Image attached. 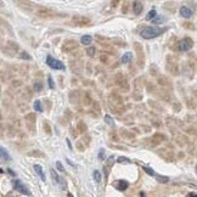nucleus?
I'll use <instances>...</instances> for the list:
<instances>
[{
	"mask_svg": "<svg viewBox=\"0 0 197 197\" xmlns=\"http://www.w3.org/2000/svg\"><path fill=\"white\" fill-rule=\"evenodd\" d=\"M108 106H109L111 111H113L117 114H120V113H123L125 111L123 99H122L120 95H118L116 93H112L108 96Z\"/></svg>",
	"mask_w": 197,
	"mask_h": 197,
	"instance_id": "f257e3e1",
	"label": "nucleus"
},
{
	"mask_svg": "<svg viewBox=\"0 0 197 197\" xmlns=\"http://www.w3.org/2000/svg\"><path fill=\"white\" fill-rule=\"evenodd\" d=\"M163 32H166V29H161V28H156V27H149L145 26L140 29V35L145 39H152L158 37L159 34H162Z\"/></svg>",
	"mask_w": 197,
	"mask_h": 197,
	"instance_id": "f03ea898",
	"label": "nucleus"
},
{
	"mask_svg": "<svg viewBox=\"0 0 197 197\" xmlns=\"http://www.w3.org/2000/svg\"><path fill=\"white\" fill-rule=\"evenodd\" d=\"M133 46H134V50H135V52H136L139 67H144V65H145V54H144V48H142V45H141L140 43L135 41V43L133 44Z\"/></svg>",
	"mask_w": 197,
	"mask_h": 197,
	"instance_id": "7ed1b4c3",
	"label": "nucleus"
},
{
	"mask_svg": "<svg viewBox=\"0 0 197 197\" xmlns=\"http://www.w3.org/2000/svg\"><path fill=\"white\" fill-rule=\"evenodd\" d=\"M166 66H167L168 72H170L172 74H174V76H178L179 74V63H178V61H177L175 57L168 56L167 57V65Z\"/></svg>",
	"mask_w": 197,
	"mask_h": 197,
	"instance_id": "20e7f679",
	"label": "nucleus"
},
{
	"mask_svg": "<svg viewBox=\"0 0 197 197\" xmlns=\"http://www.w3.org/2000/svg\"><path fill=\"white\" fill-rule=\"evenodd\" d=\"M78 46H79V45H78L77 40H74V39H66V40L63 41V44H62V51L70 54V52L77 50Z\"/></svg>",
	"mask_w": 197,
	"mask_h": 197,
	"instance_id": "39448f33",
	"label": "nucleus"
},
{
	"mask_svg": "<svg viewBox=\"0 0 197 197\" xmlns=\"http://www.w3.org/2000/svg\"><path fill=\"white\" fill-rule=\"evenodd\" d=\"M114 83L120 88V89H123L124 91H128L129 90V83H128V81H127V78L122 74V73H117L116 76H114Z\"/></svg>",
	"mask_w": 197,
	"mask_h": 197,
	"instance_id": "423d86ee",
	"label": "nucleus"
},
{
	"mask_svg": "<svg viewBox=\"0 0 197 197\" xmlns=\"http://www.w3.org/2000/svg\"><path fill=\"white\" fill-rule=\"evenodd\" d=\"M35 15L38 17H41V18H51V17H55L56 16V12L51 9H48V7H39L35 12Z\"/></svg>",
	"mask_w": 197,
	"mask_h": 197,
	"instance_id": "0eeeda50",
	"label": "nucleus"
},
{
	"mask_svg": "<svg viewBox=\"0 0 197 197\" xmlns=\"http://www.w3.org/2000/svg\"><path fill=\"white\" fill-rule=\"evenodd\" d=\"M46 63H48V66L51 67L52 70H60V71H63V70H65V65H63L60 60L54 59L52 56H48V57H46Z\"/></svg>",
	"mask_w": 197,
	"mask_h": 197,
	"instance_id": "6e6552de",
	"label": "nucleus"
},
{
	"mask_svg": "<svg viewBox=\"0 0 197 197\" xmlns=\"http://www.w3.org/2000/svg\"><path fill=\"white\" fill-rule=\"evenodd\" d=\"M72 21L76 26H89L91 23V20L87 16H82V15H76L72 17Z\"/></svg>",
	"mask_w": 197,
	"mask_h": 197,
	"instance_id": "1a4fd4ad",
	"label": "nucleus"
},
{
	"mask_svg": "<svg viewBox=\"0 0 197 197\" xmlns=\"http://www.w3.org/2000/svg\"><path fill=\"white\" fill-rule=\"evenodd\" d=\"M152 90L155 91V94H156L158 98L161 99V100H163V101H166V102H169V101L172 100L170 93H168L166 89H156V88L153 87Z\"/></svg>",
	"mask_w": 197,
	"mask_h": 197,
	"instance_id": "9d476101",
	"label": "nucleus"
},
{
	"mask_svg": "<svg viewBox=\"0 0 197 197\" xmlns=\"http://www.w3.org/2000/svg\"><path fill=\"white\" fill-rule=\"evenodd\" d=\"M194 45L192 39L190 38H184L181 41H179V50L180 51H189Z\"/></svg>",
	"mask_w": 197,
	"mask_h": 197,
	"instance_id": "9b49d317",
	"label": "nucleus"
},
{
	"mask_svg": "<svg viewBox=\"0 0 197 197\" xmlns=\"http://www.w3.org/2000/svg\"><path fill=\"white\" fill-rule=\"evenodd\" d=\"M13 188H15L16 191H18V192H21V194H23V195H27V196L30 195L28 188H27L26 185H23V183L20 181V180H15V181H13Z\"/></svg>",
	"mask_w": 197,
	"mask_h": 197,
	"instance_id": "f8f14e48",
	"label": "nucleus"
},
{
	"mask_svg": "<svg viewBox=\"0 0 197 197\" xmlns=\"http://www.w3.org/2000/svg\"><path fill=\"white\" fill-rule=\"evenodd\" d=\"M157 83H158L159 87H162V89H172L173 88L172 82L167 77H164V76H159L157 78Z\"/></svg>",
	"mask_w": 197,
	"mask_h": 197,
	"instance_id": "ddd939ff",
	"label": "nucleus"
},
{
	"mask_svg": "<svg viewBox=\"0 0 197 197\" xmlns=\"http://www.w3.org/2000/svg\"><path fill=\"white\" fill-rule=\"evenodd\" d=\"M6 48H7V52L9 55H12V54H16L18 51V45L13 41H7L6 43Z\"/></svg>",
	"mask_w": 197,
	"mask_h": 197,
	"instance_id": "4468645a",
	"label": "nucleus"
},
{
	"mask_svg": "<svg viewBox=\"0 0 197 197\" xmlns=\"http://www.w3.org/2000/svg\"><path fill=\"white\" fill-rule=\"evenodd\" d=\"M70 101L73 103V105H77V103H79L81 102V94H79V91H71L70 93Z\"/></svg>",
	"mask_w": 197,
	"mask_h": 197,
	"instance_id": "2eb2a0df",
	"label": "nucleus"
},
{
	"mask_svg": "<svg viewBox=\"0 0 197 197\" xmlns=\"http://www.w3.org/2000/svg\"><path fill=\"white\" fill-rule=\"evenodd\" d=\"M142 9H144V5H142L141 1H134L133 2V10H134V13L135 15H140L141 11H142Z\"/></svg>",
	"mask_w": 197,
	"mask_h": 197,
	"instance_id": "dca6fc26",
	"label": "nucleus"
},
{
	"mask_svg": "<svg viewBox=\"0 0 197 197\" xmlns=\"http://www.w3.org/2000/svg\"><path fill=\"white\" fill-rule=\"evenodd\" d=\"M180 15H181L183 17H185V18H189V17L192 16V10L189 9L188 6H181V7H180Z\"/></svg>",
	"mask_w": 197,
	"mask_h": 197,
	"instance_id": "f3484780",
	"label": "nucleus"
},
{
	"mask_svg": "<svg viewBox=\"0 0 197 197\" xmlns=\"http://www.w3.org/2000/svg\"><path fill=\"white\" fill-rule=\"evenodd\" d=\"M159 156H162L163 158H166L167 161H172L173 159V155H172V151H168V150H159L158 151Z\"/></svg>",
	"mask_w": 197,
	"mask_h": 197,
	"instance_id": "a211bd4d",
	"label": "nucleus"
},
{
	"mask_svg": "<svg viewBox=\"0 0 197 197\" xmlns=\"http://www.w3.org/2000/svg\"><path fill=\"white\" fill-rule=\"evenodd\" d=\"M116 189L117 190H119V191H123V190H127L128 189V186H129V184L125 181V180H118L117 183H116Z\"/></svg>",
	"mask_w": 197,
	"mask_h": 197,
	"instance_id": "6ab92c4d",
	"label": "nucleus"
},
{
	"mask_svg": "<svg viewBox=\"0 0 197 197\" xmlns=\"http://www.w3.org/2000/svg\"><path fill=\"white\" fill-rule=\"evenodd\" d=\"M24 119H26L28 123L34 124V123H35V120H37V116H35V113H34V112H29V113H27V114L24 116Z\"/></svg>",
	"mask_w": 197,
	"mask_h": 197,
	"instance_id": "aec40b11",
	"label": "nucleus"
},
{
	"mask_svg": "<svg viewBox=\"0 0 197 197\" xmlns=\"http://www.w3.org/2000/svg\"><path fill=\"white\" fill-rule=\"evenodd\" d=\"M152 140H155L157 144H159L161 141H164L167 138H166V135L164 134H161V133H156V134H153V136L151 138Z\"/></svg>",
	"mask_w": 197,
	"mask_h": 197,
	"instance_id": "412c9836",
	"label": "nucleus"
},
{
	"mask_svg": "<svg viewBox=\"0 0 197 197\" xmlns=\"http://www.w3.org/2000/svg\"><path fill=\"white\" fill-rule=\"evenodd\" d=\"M34 170H35L37 174L40 177V179H41L43 181H45V174H44V172H43V168H41L39 164H35V166H34Z\"/></svg>",
	"mask_w": 197,
	"mask_h": 197,
	"instance_id": "4be33fe9",
	"label": "nucleus"
},
{
	"mask_svg": "<svg viewBox=\"0 0 197 197\" xmlns=\"http://www.w3.org/2000/svg\"><path fill=\"white\" fill-rule=\"evenodd\" d=\"M78 130H79V133H82V134H85L87 131H88V128H87V125H85V123L83 122V120H79L78 122Z\"/></svg>",
	"mask_w": 197,
	"mask_h": 197,
	"instance_id": "5701e85b",
	"label": "nucleus"
},
{
	"mask_svg": "<svg viewBox=\"0 0 197 197\" xmlns=\"http://www.w3.org/2000/svg\"><path fill=\"white\" fill-rule=\"evenodd\" d=\"M28 155H29L30 157H45V155H44L41 151H39V150L29 151V152H28Z\"/></svg>",
	"mask_w": 197,
	"mask_h": 197,
	"instance_id": "b1692460",
	"label": "nucleus"
},
{
	"mask_svg": "<svg viewBox=\"0 0 197 197\" xmlns=\"http://www.w3.org/2000/svg\"><path fill=\"white\" fill-rule=\"evenodd\" d=\"M91 102H93V100L90 98V95L88 93H84V95H83V105L84 106H89Z\"/></svg>",
	"mask_w": 197,
	"mask_h": 197,
	"instance_id": "393cba45",
	"label": "nucleus"
},
{
	"mask_svg": "<svg viewBox=\"0 0 197 197\" xmlns=\"http://www.w3.org/2000/svg\"><path fill=\"white\" fill-rule=\"evenodd\" d=\"M131 59H133L131 52H125V54L123 55V57H122V63H128V62L131 61Z\"/></svg>",
	"mask_w": 197,
	"mask_h": 197,
	"instance_id": "a878e982",
	"label": "nucleus"
},
{
	"mask_svg": "<svg viewBox=\"0 0 197 197\" xmlns=\"http://www.w3.org/2000/svg\"><path fill=\"white\" fill-rule=\"evenodd\" d=\"M81 41H82V44H84V45H89V44H91L93 38H91L90 35H84V37H82Z\"/></svg>",
	"mask_w": 197,
	"mask_h": 197,
	"instance_id": "bb28decb",
	"label": "nucleus"
},
{
	"mask_svg": "<svg viewBox=\"0 0 197 197\" xmlns=\"http://www.w3.org/2000/svg\"><path fill=\"white\" fill-rule=\"evenodd\" d=\"M0 152H1V159L2 161H10V156H9V153L6 152V150L4 147H1Z\"/></svg>",
	"mask_w": 197,
	"mask_h": 197,
	"instance_id": "cd10ccee",
	"label": "nucleus"
},
{
	"mask_svg": "<svg viewBox=\"0 0 197 197\" xmlns=\"http://www.w3.org/2000/svg\"><path fill=\"white\" fill-rule=\"evenodd\" d=\"M76 147H77V150H78V151H81V152H83V151L85 150V145H84V142H83L82 140H81V141H77Z\"/></svg>",
	"mask_w": 197,
	"mask_h": 197,
	"instance_id": "c85d7f7f",
	"label": "nucleus"
},
{
	"mask_svg": "<svg viewBox=\"0 0 197 197\" xmlns=\"http://www.w3.org/2000/svg\"><path fill=\"white\" fill-rule=\"evenodd\" d=\"M157 16V12H156V10H151V11H149V13H147V16H146V20H152V18H155Z\"/></svg>",
	"mask_w": 197,
	"mask_h": 197,
	"instance_id": "c756f323",
	"label": "nucleus"
},
{
	"mask_svg": "<svg viewBox=\"0 0 197 197\" xmlns=\"http://www.w3.org/2000/svg\"><path fill=\"white\" fill-rule=\"evenodd\" d=\"M34 109H35L37 112H41V111H43V107H41V102H40L39 100H37V101L34 102Z\"/></svg>",
	"mask_w": 197,
	"mask_h": 197,
	"instance_id": "7c9ffc66",
	"label": "nucleus"
},
{
	"mask_svg": "<svg viewBox=\"0 0 197 197\" xmlns=\"http://www.w3.org/2000/svg\"><path fill=\"white\" fill-rule=\"evenodd\" d=\"M43 128H44V130L46 131V134H51V128H50V125H49V123H48V120H44V123H43Z\"/></svg>",
	"mask_w": 197,
	"mask_h": 197,
	"instance_id": "2f4dec72",
	"label": "nucleus"
},
{
	"mask_svg": "<svg viewBox=\"0 0 197 197\" xmlns=\"http://www.w3.org/2000/svg\"><path fill=\"white\" fill-rule=\"evenodd\" d=\"M93 177H94V180H95L96 183H100V181H101V173H100L99 170H94Z\"/></svg>",
	"mask_w": 197,
	"mask_h": 197,
	"instance_id": "473e14b6",
	"label": "nucleus"
},
{
	"mask_svg": "<svg viewBox=\"0 0 197 197\" xmlns=\"http://www.w3.org/2000/svg\"><path fill=\"white\" fill-rule=\"evenodd\" d=\"M120 134H122L123 136H125V138H130V139L134 138V134H131V133H129L128 130H124V129L120 130Z\"/></svg>",
	"mask_w": 197,
	"mask_h": 197,
	"instance_id": "72a5a7b5",
	"label": "nucleus"
},
{
	"mask_svg": "<svg viewBox=\"0 0 197 197\" xmlns=\"http://www.w3.org/2000/svg\"><path fill=\"white\" fill-rule=\"evenodd\" d=\"M156 179H157L159 183H163V184L168 183V180H169L167 177H161V175H156Z\"/></svg>",
	"mask_w": 197,
	"mask_h": 197,
	"instance_id": "f704fd0d",
	"label": "nucleus"
},
{
	"mask_svg": "<svg viewBox=\"0 0 197 197\" xmlns=\"http://www.w3.org/2000/svg\"><path fill=\"white\" fill-rule=\"evenodd\" d=\"M41 88H43V84H41L40 82H35V83H34V89H35V91H40Z\"/></svg>",
	"mask_w": 197,
	"mask_h": 197,
	"instance_id": "c9c22d12",
	"label": "nucleus"
},
{
	"mask_svg": "<svg viewBox=\"0 0 197 197\" xmlns=\"http://www.w3.org/2000/svg\"><path fill=\"white\" fill-rule=\"evenodd\" d=\"M142 169L149 174V175H155L156 177V174H155V172H153V169H151V168H147V167H142Z\"/></svg>",
	"mask_w": 197,
	"mask_h": 197,
	"instance_id": "e433bc0d",
	"label": "nucleus"
},
{
	"mask_svg": "<svg viewBox=\"0 0 197 197\" xmlns=\"http://www.w3.org/2000/svg\"><path fill=\"white\" fill-rule=\"evenodd\" d=\"M105 120H106V123L109 124V125H113V124H114V120H113L109 116H105Z\"/></svg>",
	"mask_w": 197,
	"mask_h": 197,
	"instance_id": "4c0bfd02",
	"label": "nucleus"
},
{
	"mask_svg": "<svg viewBox=\"0 0 197 197\" xmlns=\"http://www.w3.org/2000/svg\"><path fill=\"white\" fill-rule=\"evenodd\" d=\"M20 57H21L22 60H32V57H30L27 52H22V54L20 55Z\"/></svg>",
	"mask_w": 197,
	"mask_h": 197,
	"instance_id": "58836bf2",
	"label": "nucleus"
},
{
	"mask_svg": "<svg viewBox=\"0 0 197 197\" xmlns=\"http://www.w3.org/2000/svg\"><path fill=\"white\" fill-rule=\"evenodd\" d=\"M87 54H88L89 56H94V55H95V48H89V49L87 50Z\"/></svg>",
	"mask_w": 197,
	"mask_h": 197,
	"instance_id": "ea45409f",
	"label": "nucleus"
},
{
	"mask_svg": "<svg viewBox=\"0 0 197 197\" xmlns=\"http://www.w3.org/2000/svg\"><path fill=\"white\" fill-rule=\"evenodd\" d=\"M103 158H105V150H103V149H101V150H100V152H99V159H100V161H102Z\"/></svg>",
	"mask_w": 197,
	"mask_h": 197,
	"instance_id": "a19ab883",
	"label": "nucleus"
},
{
	"mask_svg": "<svg viewBox=\"0 0 197 197\" xmlns=\"http://www.w3.org/2000/svg\"><path fill=\"white\" fill-rule=\"evenodd\" d=\"M100 60H101V62H107V61H108V57H107V55H106L105 52H102V55H101Z\"/></svg>",
	"mask_w": 197,
	"mask_h": 197,
	"instance_id": "79ce46f5",
	"label": "nucleus"
},
{
	"mask_svg": "<svg viewBox=\"0 0 197 197\" xmlns=\"http://www.w3.org/2000/svg\"><path fill=\"white\" fill-rule=\"evenodd\" d=\"M109 136H111V139H112V140H114L116 142L119 140V138H118V135H117L116 133H111V134H109Z\"/></svg>",
	"mask_w": 197,
	"mask_h": 197,
	"instance_id": "37998d69",
	"label": "nucleus"
},
{
	"mask_svg": "<svg viewBox=\"0 0 197 197\" xmlns=\"http://www.w3.org/2000/svg\"><path fill=\"white\" fill-rule=\"evenodd\" d=\"M56 167H57V169H59L60 172H65V168L62 167V164H61V162H60V161H57V162H56Z\"/></svg>",
	"mask_w": 197,
	"mask_h": 197,
	"instance_id": "c03bdc74",
	"label": "nucleus"
},
{
	"mask_svg": "<svg viewBox=\"0 0 197 197\" xmlns=\"http://www.w3.org/2000/svg\"><path fill=\"white\" fill-rule=\"evenodd\" d=\"M118 162H119V163H123V162H124V163H129V159L125 158V157H119V158H118Z\"/></svg>",
	"mask_w": 197,
	"mask_h": 197,
	"instance_id": "a18cd8bd",
	"label": "nucleus"
},
{
	"mask_svg": "<svg viewBox=\"0 0 197 197\" xmlns=\"http://www.w3.org/2000/svg\"><path fill=\"white\" fill-rule=\"evenodd\" d=\"M185 28H188V29H194V26H192V23H189V22H186V23H184L183 24Z\"/></svg>",
	"mask_w": 197,
	"mask_h": 197,
	"instance_id": "49530a36",
	"label": "nucleus"
},
{
	"mask_svg": "<svg viewBox=\"0 0 197 197\" xmlns=\"http://www.w3.org/2000/svg\"><path fill=\"white\" fill-rule=\"evenodd\" d=\"M128 4H129V2H127V1L124 2V7L122 9V11H123V13H127V12H128V6H129Z\"/></svg>",
	"mask_w": 197,
	"mask_h": 197,
	"instance_id": "de8ad7c7",
	"label": "nucleus"
},
{
	"mask_svg": "<svg viewBox=\"0 0 197 197\" xmlns=\"http://www.w3.org/2000/svg\"><path fill=\"white\" fill-rule=\"evenodd\" d=\"M48 82H49V87H50L51 89H54V87H55V85H54V82H52V78H51V77H49V78H48Z\"/></svg>",
	"mask_w": 197,
	"mask_h": 197,
	"instance_id": "09e8293b",
	"label": "nucleus"
},
{
	"mask_svg": "<svg viewBox=\"0 0 197 197\" xmlns=\"http://www.w3.org/2000/svg\"><path fill=\"white\" fill-rule=\"evenodd\" d=\"M71 134H72V136H74V138H77V135H78L77 130H74V129H72V130H71Z\"/></svg>",
	"mask_w": 197,
	"mask_h": 197,
	"instance_id": "8fccbe9b",
	"label": "nucleus"
},
{
	"mask_svg": "<svg viewBox=\"0 0 197 197\" xmlns=\"http://www.w3.org/2000/svg\"><path fill=\"white\" fill-rule=\"evenodd\" d=\"M12 85H13V87H20V85H21V82H20V81L13 82V83H12Z\"/></svg>",
	"mask_w": 197,
	"mask_h": 197,
	"instance_id": "3c124183",
	"label": "nucleus"
},
{
	"mask_svg": "<svg viewBox=\"0 0 197 197\" xmlns=\"http://www.w3.org/2000/svg\"><path fill=\"white\" fill-rule=\"evenodd\" d=\"M162 21H164V18H163V17H159V18L155 20V22H156V23H158V22H162Z\"/></svg>",
	"mask_w": 197,
	"mask_h": 197,
	"instance_id": "603ef678",
	"label": "nucleus"
},
{
	"mask_svg": "<svg viewBox=\"0 0 197 197\" xmlns=\"http://www.w3.org/2000/svg\"><path fill=\"white\" fill-rule=\"evenodd\" d=\"M186 197H197V194H195V192H191V194H189Z\"/></svg>",
	"mask_w": 197,
	"mask_h": 197,
	"instance_id": "864d4df0",
	"label": "nucleus"
},
{
	"mask_svg": "<svg viewBox=\"0 0 197 197\" xmlns=\"http://www.w3.org/2000/svg\"><path fill=\"white\" fill-rule=\"evenodd\" d=\"M111 4H112V6H117V4H118V1L116 0V1H112Z\"/></svg>",
	"mask_w": 197,
	"mask_h": 197,
	"instance_id": "5fc2aeb1",
	"label": "nucleus"
},
{
	"mask_svg": "<svg viewBox=\"0 0 197 197\" xmlns=\"http://www.w3.org/2000/svg\"><path fill=\"white\" fill-rule=\"evenodd\" d=\"M67 197H74V196H73L72 194H68V195H67Z\"/></svg>",
	"mask_w": 197,
	"mask_h": 197,
	"instance_id": "6e6d98bb",
	"label": "nucleus"
},
{
	"mask_svg": "<svg viewBox=\"0 0 197 197\" xmlns=\"http://www.w3.org/2000/svg\"><path fill=\"white\" fill-rule=\"evenodd\" d=\"M196 173H197V166H196Z\"/></svg>",
	"mask_w": 197,
	"mask_h": 197,
	"instance_id": "4d7b16f0",
	"label": "nucleus"
}]
</instances>
